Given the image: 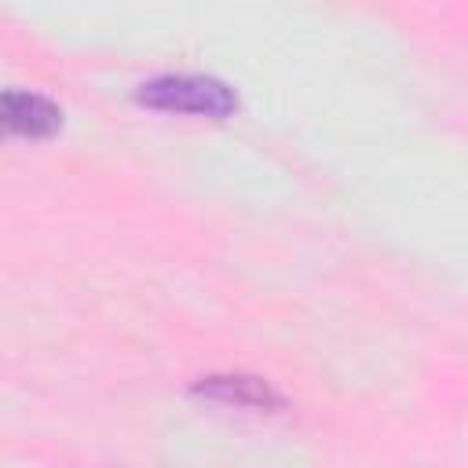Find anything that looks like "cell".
<instances>
[{"label":"cell","mask_w":468,"mask_h":468,"mask_svg":"<svg viewBox=\"0 0 468 468\" xmlns=\"http://www.w3.org/2000/svg\"><path fill=\"white\" fill-rule=\"evenodd\" d=\"M58 128H62V110L51 99L37 91H18V88L0 91V132L4 135L44 139V135H55Z\"/></svg>","instance_id":"cell-3"},{"label":"cell","mask_w":468,"mask_h":468,"mask_svg":"<svg viewBox=\"0 0 468 468\" xmlns=\"http://www.w3.org/2000/svg\"><path fill=\"white\" fill-rule=\"evenodd\" d=\"M190 395L208 399V402H223V406H238V410H252V413H278L285 410V399L263 380V377H249V373H212L201 377Z\"/></svg>","instance_id":"cell-2"},{"label":"cell","mask_w":468,"mask_h":468,"mask_svg":"<svg viewBox=\"0 0 468 468\" xmlns=\"http://www.w3.org/2000/svg\"><path fill=\"white\" fill-rule=\"evenodd\" d=\"M0 139H4V132H0Z\"/></svg>","instance_id":"cell-4"},{"label":"cell","mask_w":468,"mask_h":468,"mask_svg":"<svg viewBox=\"0 0 468 468\" xmlns=\"http://www.w3.org/2000/svg\"><path fill=\"white\" fill-rule=\"evenodd\" d=\"M135 102H143L150 110H165V113H190V117H212V121H223L238 110L234 88H227L216 77H201V73L154 77V80L139 84Z\"/></svg>","instance_id":"cell-1"}]
</instances>
